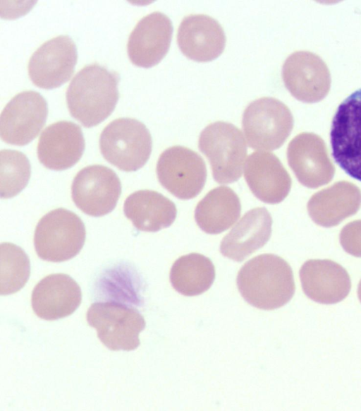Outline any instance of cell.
<instances>
[{"instance_id": "obj_12", "label": "cell", "mask_w": 361, "mask_h": 411, "mask_svg": "<svg viewBox=\"0 0 361 411\" xmlns=\"http://www.w3.org/2000/svg\"><path fill=\"white\" fill-rule=\"evenodd\" d=\"M77 59L75 44L68 36L54 37L31 56L28 63L30 78L39 88H58L71 78Z\"/></svg>"}, {"instance_id": "obj_4", "label": "cell", "mask_w": 361, "mask_h": 411, "mask_svg": "<svg viewBox=\"0 0 361 411\" xmlns=\"http://www.w3.org/2000/svg\"><path fill=\"white\" fill-rule=\"evenodd\" d=\"M152 148L151 134L144 124L132 118L110 122L99 138L102 155L109 162L126 172L142 167Z\"/></svg>"}, {"instance_id": "obj_15", "label": "cell", "mask_w": 361, "mask_h": 411, "mask_svg": "<svg viewBox=\"0 0 361 411\" xmlns=\"http://www.w3.org/2000/svg\"><path fill=\"white\" fill-rule=\"evenodd\" d=\"M173 25L168 16L153 12L142 18L131 32L127 51L131 62L149 68L159 64L168 52Z\"/></svg>"}, {"instance_id": "obj_8", "label": "cell", "mask_w": 361, "mask_h": 411, "mask_svg": "<svg viewBox=\"0 0 361 411\" xmlns=\"http://www.w3.org/2000/svg\"><path fill=\"white\" fill-rule=\"evenodd\" d=\"M330 138L336 162L348 175L361 181V88L338 106Z\"/></svg>"}, {"instance_id": "obj_3", "label": "cell", "mask_w": 361, "mask_h": 411, "mask_svg": "<svg viewBox=\"0 0 361 411\" xmlns=\"http://www.w3.org/2000/svg\"><path fill=\"white\" fill-rule=\"evenodd\" d=\"M198 147L207 157L214 179L227 184L242 175L247 145L241 131L231 123L216 121L201 132Z\"/></svg>"}, {"instance_id": "obj_14", "label": "cell", "mask_w": 361, "mask_h": 411, "mask_svg": "<svg viewBox=\"0 0 361 411\" xmlns=\"http://www.w3.org/2000/svg\"><path fill=\"white\" fill-rule=\"evenodd\" d=\"M288 162L303 186L315 189L328 184L335 174L323 139L313 133H301L287 148Z\"/></svg>"}, {"instance_id": "obj_11", "label": "cell", "mask_w": 361, "mask_h": 411, "mask_svg": "<svg viewBox=\"0 0 361 411\" xmlns=\"http://www.w3.org/2000/svg\"><path fill=\"white\" fill-rule=\"evenodd\" d=\"M48 114L45 99L38 93L28 90L14 96L0 116V136L4 142L25 145L37 136Z\"/></svg>"}, {"instance_id": "obj_1", "label": "cell", "mask_w": 361, "mask_h": 411, "mask_svg": "<svg viewBox=\"0 0 361 411\" xmlns=\"http://www.w3.org/2000/svg\"><path fill=\"white\" fill-rule=\"evenodd\" d=\"M236 282L244 299L261 309L281 307L295 292L290 265L272 254H261L246 262L238 273Z\"/></svg>"}, {"instance_id": "obj_2", "label": "cell", "mask_w": 361, "mask_h": 411, "mask_svg": "<svg viewBox=\"0 0 361 411\" xmlns=\"http://www.w3.org/2000/svg\"><path fill=\"white\" fill-rule=\"evenodd\" d=\"M118 76L97 64L82 68L66 94L71 116L84 126H95L114 111L118 100Z\"/></svg>"}, {"instance_id": "obj_19", "label": "cell", "mask_w": 361, "mask_h": 411, "mask_svg": "<svg viewBox=\"0 0 361 411\" xmlns=\"http://www.w3.org/2000/svg\"><path fill=\"white\" fill-rule=\"evenodd\" d=\"M82 300L81 290L69 275L51 274L44 278L32 293V307L44 320L54 321L72 314Z\"/></svg>"}, {"instance_id": "obj_16", "label": "cell", "mask_w": 361, "mask_h": 411, "mask_svg": "<svg viewBox=\"0 0 361 411\" xmlns=\"http://www.w3.org/2000/svg\"><path fill=\"white\" fill-rule=\"evenodd\" d=\"M84 150L81 128L73 122L60 121L42 131L37 145V156L45 167L64 170L80 160Z\"/></svg>"}, {"instance_id": "obj_10", "label": "cell", "mask_w": 361, "mask_h": 411, "mask_svg": "<svg viewBox=\"0 0 361 411\" xmlns=\"http://www.w3.org/2000/svg\"><path fill=\"white\" fill-rule=\"evenodd\" d=\"M121 193L117 174L103 165H91L82 169L71 186L74 203L85 214L100 217L111 212Z\"/></svg>"}, {"instance_id": "obj_27", "label": "cell", "mask_w": 361, "mask_h": 411, "mask_svg": "<svg viewBox=\"0 0 361 411\" xmlns=\"http://www.w3.org/2000/svg\"><path fill=\"white\" fill-rule=\"evenodd\" d=\"M31 167L21 152L1 150L0 152V193L2 198L18 194L27 184Z\"/></svg>"}, {"instance_id": "obj_24", "label": "cell", "mask_w": 361, "mask_h": 411, "mask_svg": "<svg viewBox=\"0 0 361 411\" xmlns=\"http://www.w3.org/2000/svg\"><path fill=\"white\" fill-rule=\"evenodd\" d=\"M241 204L238 195L229 187L218 186L209 191L197 203L195 219L207 234H220L239 218Z\"/></svg>"}, {"instance_id": "obj_26", "label": "cell", "mask_w": 361, "mask_h": 411, "mask_svg": "<svg viewBox=\"0 0 361 411\" xmlns=\"http://www.w3.org/2000/svg\"><path fill=\"white\" fill-rule=\"evenodd\" d=\"M0 293L10 294L20 290L30 273V260L20 247L9 242L0 245Z\"/></svg>"}, {"instance_id": "obj_17", "label": "cell", "mask_w": 361, "mask_h": 411, "mask_svg": "<svg viewBox=\"0 0 361 411\" xmlns=\"http://www.w3.org/2000/svg\"><path fill=\"white\" fill-rule=\"evenodd\" d=\"M244 176L252 193L266 203L281 202L291 188L288 172L279 159L269 152L250 154L244 165Z\"/></svg>"}, {"instance_id": "obj_7", "label": "cell", "mask_w": 361, "mask_h": 411, "mask_svg": "<svg viewBox=\"0 0 361 411\" xmlns=\"http://www.w3.org/2000/svg\"><path fill=\"white\" fill-rule=\"evenodd\" d=\"M89 326L94 328L101 342L111 350H133L140 345L139 333L145 327L140 312L124 304L95 302L87 313Z\"/></svg>"}, {"instance_id": "obj_20", "label": "cell", "mask_w": 361, "mask_h": 411, "mask_svg": "<svg viewBox=\"0 0 361 411\" xmlns=\"http://www.w3.org/2000/svg\"><path fill=\"white\" fill-rule=\"evenodd\" d=\"M300 278L305 294L322 304L341 302L346 297L351 287L347 271L331 260L306 261L300 270Z\"/></svg>"}, {"instance_id": "obj_28", "label": "cell", "mask_w": 361, "mask_h": 411, "mask_svg": "<svg viewBox=\"0 0 361 411\" xmlns=\"http://www.w3.org/2000/svg\"><path fill=\"white\" fill-rule=\"evenodd\" d=\"M340 242L346 252L361 257V220L353 221L341 230Z\"/></svg>"}, {"instance_id": "obj_5", "label": "cell", "mask_w": 361, "mask_h": 411, "mask_svg": "<svg viewBox=\"0 0 361 411\" xmlns=\"http://www.w3.org/2000/svg\"><path fill=\"white\" fill-rule=\"evenodd\" d=\"M85 234V225L76 214L65 208L53 210L43 216L36 226V253L47 261H68L82 249Z\"/></svg>"}, {"instance_id": "obj_23", "label": "cell", "mask_w": 361, "mask_h": 411, "mask_svg": "<svg viewBox=\"0 0 361 411\" xmlns=\"http://www.w3.org/2000/svg\"><path fill=\"white\" fill-rule=\"evenodd\" d=\"M123 210L139 230L157 232L172 225L176 218L175 204L152 190L137 191L126 199Z\"/></svg>"}, {"instance_id": "obj_6", "label": "cell", "mask_w": 361, "mask_h": 411, "mask_svg": "<svg viewBox=\"0 0 361 411\" xmlns=\"http://www.w3.org/2000/svg\"><path fill=\"white\" fill-rule=\"evenodd\" d=\"M242 127L249 147L271 151L286 141L293 128V117L281 101L265 97L254 100L245 108Z\"/></svg>"}, {"instance_id": "obj_18", "label": "cell", "mask_w": 361, "mask_h": 411, "mask_svg": "<svg viewBox=\"0 0 361 411\" xmlns=\"http://www.w3.org/2000/svg\"><path fill=\"white\" fill-rule=\"evenodd\" d=\"M177 42L186 57L206 62L216 59L224 52L226 35L215 19L204 14H192L181 21Z\"/></svg>"}, {"instance_id": "obj_13", "label": "cell", "mask_w": 361, "mask_h": 411, "mask_svg": "<svg viewBox=\"0 0 361 411\" xmlns=\"http://www.w3.org/2000/svg\"><path fill=\"white\" fill-rule=\"evenodd\" d=\"M285 86L297 100L307 103L322 100L331 87V76L324 61L307 51L291 54L282 67Z\"/></svg>"}, {"instance_id": "obj_21", "label": "cell", "mask_w": 361, "mask_h": 411, "mask_svg": "<svg viewBox=\"0 0 361 411\" xmlns=\"http://www.w3.org/2000/svg\"><path fill=\"white\" fill-rule=\"evenodd\" d=\"M272 218L266 208H255L246 213L222 239L223 256L240 262L262 248L271 234Z\"/></svg>"}, {"instance_id": "obj_29", "label": "cell", "mask_w": 361, "mask_h": 411, "mask_svg": "<svg viewBox=\"0 0 361 411\" xmlns=\"http://www.w3.org/2000/svg\"><path fill=\"white\" fill-rule=\"evenodd\" d=\"M357 294H358L359 299L361 302V280L360 281V283L358 285Z\"/></svg>"}, {"instance_id": "obj_22", "label": "cell", "mask_w": 361, "mask_h": 411, "mask_svg": "<svg viewBox=\"0 0 361 411\" xmlns=\"http://www.w3.org/2000/svg\"><path fill=\"white\" fill-rule=\"evenodd\" d=\"M361 206V191L342 181L314 193L307 203V211L317 225L331 227L355 214Z\"/></svg>"}, {"instance_id": "obj_9", "label": "cell", "mask_w": 361, "mask_h": 411, "mask_svg": "<svg viewBox=\"0 0 361 411\" xmlns=\"http://www.w3.org/2000/svg\"><path fill=\"white\" fill-rule=\"evenodd\" d=\"M160 184L176 197L188 200L196 197L204 186L207 168L196 152L180 145L165 150L157 164Z\"/></svg>"}, {"instance_id": "obj_25", "label": "cell", "mask_w": 361, "mask_h": 411, "mask_svg": "<svg viewBox=\"0 0 361 411\" xmlns=\"http://www.w3.org/2000/svg\"><path fill=\"white\" fill-rule=\"evenodd\" d=\"M215 278L212 261L197 253L178 258L170 271L173 287L185 296L199 295L209 289Z\"/></svg>"}]
</instances>
